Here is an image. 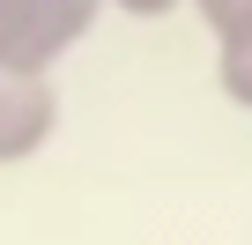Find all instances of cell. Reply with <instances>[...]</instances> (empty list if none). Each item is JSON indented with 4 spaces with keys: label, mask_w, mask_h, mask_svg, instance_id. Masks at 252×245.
Masks as SVG:
<instances>
[{
    "label": "cell",
    "mask_w": 252,
    "mask_h": 245,
    "mask_svg": "<svg viewBox=\"0 0 252 245\" xmlns=\"http://www.w3.org/2000/svg\"><path fill=\"white\" fill-rule=\"evenodd\" d=\"M52 134V97L37 74H0V164L37 156Z\"/></svg>",
    "instance_id": "cell-2"
},
{
    "label": "cell",
    "mask_w": 252,
    "mask_h": 245,
    "mask_svg": "<svg viewBox=\"0 0 252 245\" xmlns=\"http://www.w3.org/2000/svg\"><path fill=\"white\" fill-rule=\"evenodd\" d=\"M119 8H134V15H163L171 0H119Z\"/></svg>",
    "instance_id": "cell-3"
},
{
    "label": "cell",
    "mask_w": 252,
    "mask_h": 245,
    "mask_svg": "<svg viewBox=\"0 0 252 245\" xmlns=\"http://www.w3.org/2000/svg\"><path fill=\"white\" fill-rule=\"evenodd\" d=\"M96 15V0H0V74H37Z\"/></svg>",
    "instance_id": "cell-1"
}]
</instances>
